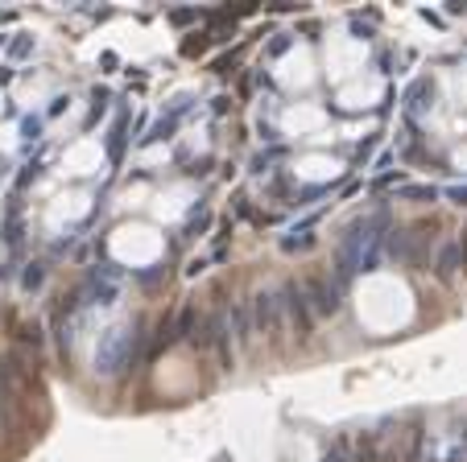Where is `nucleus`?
Listing matches in <instances>:
<instances>
[{
  "mask_svg": "<svg viewBox=\"0 0 467 462\" xmlns=\"http://www.w3.org/2000/svg\"><path fill=\"white\" fill-rule=\"evenodd\" d=\"M129 359H132V326H112V331L99 334V343H96V372L99 375H116Z\"/></svg>",
  "mask_w": 467,
  "mask_h": 462,
  "instance_id": "f257e3e1",
  "label": "nucleus"
},
{
  "mask_svg": "<svg viewBox=\"0 0 467 462\" xmlns=\"http://www.w3.org/2000/svg\"><path fill=\"white\" fill-rule=\"evenodd\" d=\"M327 462H380V437L377 434H344Z\"/></svg>",
  "mask_w": 467,
  "mask_h": 462,
  "instance_id": "f03ea898",
  "label": "nucleus"
},
{
  "mask_svg": "<svg viewBox=\"0 0 467 462\" xmlns=\"http://www.w3.org/2000/svg\"><path fill=\"white\" fill-rule=\"evenodd\" d=\"M282 310H285V318H290V326L298 331V339H306V334L315 331V314H310L306 293H302L298 285H285L282 289Z\"/></svg>",
  "mask_w": 467,
  "mask_h": 462,
  "instance_id": "7ed1b4c3",
  "label": "nucleus"
},
{
  "mask_svg": "<svg viewBox=\"0 0 467 462\" xmlns=\"http://www.w3.org/2000/svg\"><path fill=\"white\" fill-rule=\"evenodd\" d=\"M426 227H410V231H397L393 244H389V252L397 256L401 264H422L426 261Z\"/></svg>",
  "mask_w": 467,
  "mask_h": 462,
  "instance_id": "20e7f679",
  "label": "nucleus"
},
{
  "mask_svg": "<svg viewBox=\"0 0 467 462\" xmlns=\"http://www.w3.org/2000/svg\"><path fill=\"white\" fill-rule=\"evenodd\" d=\"M253 326H256V334H277V326H282V302L274 293L253 297Z\"/></svg>",
  "mask_w": 467,
  "mask_h": 462,
  "instance_id": "39448f33",
  "label": "nucleus"
},
{
  "mask_svg": "<svg viewBox=\"0 0 467 462\" xmlns=\"http://www.w3.org/2000/svg\"><path fill=\"white\" fill-rule=\"evenodd\" d=\"M302 293H306L310 314H336V310H339V293L327 285L323 277H310L306 285H302Z\"/></svg>",
  "mask_w": 467,
  "mask_h": 462,
  "instance_id": "423d86ee",
  "label": "nucleus"
},
{
  "mask_svg": "<svg viewBox=\"0 0 467 462\" xmlns=\"http://www.w3.org/2000/svg\"><path fill=\"white\" fill-rule=\"evenodd\" d=\"M459 264H463V244H447L439 256V277H451Z\"/></svg>",
  "mask_w": 467,
  "mask_h": 462,
  "instance_id": "0eeeda50",
  "label": "nucleus"
},
{
  "mask_svg": "<svg viewBox=\"0 0 467 462\" xmlns=\"http://www.w3.org/2000/svg\"><path fill=\"white\" fill-rule=\"evenodd\" d=\"M455 462H467V421L459 426V437H455Z\"/></svg>",
  "mask_w": 467,
  "mask_h": 462,
  "instance_id": "6e6552de",
  "label": "nucleus"
},
{
  "mask_svg": "<svg viewBox=\"0 0 467 462\" xmlns=\"http://www.w3.org/2000/svg\"><path fill=\"white\" fill-rule=\"evenodd\" d=\"M34 285H42V264H34V269L26 272V289H34Z\"/></svg>",
  "mask_w": 467,
  "mask_h": 462,
  "instance_id": "1a4fd4ad",
  "label": "nucleus"
},
{
  "mask_svg": "<svg viewBox=\"0 0 467 462\" xmlns=\"http://www.w3.org/2000/svg\"><path fill=\"white\" fill-rule=\"evenodd\" d=\"M455 199H459V202H467V190H455Z\"/></svg>",
  "mask_w": 467,
  "mask_h": 462,
  "instance_id": "9d476101",
  "label": "nucleus"
}]
</instances>
